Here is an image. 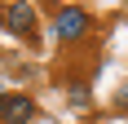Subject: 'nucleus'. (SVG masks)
<instances>
[{"mask_svg": "<svg viewBox=\"0 0 128 124\" xmlns=\"http://www.w3.org/2000/svg\"><path fill=\"white\" fill-rule=\"evenodd\" d=\"M0 31H4V18H0Z\"/></svg>", "mask_w": 128, "mask_h": 124, "instance_id": "6", "label": "nucleus"}, {"mask_svg": "<svg viewBox=\"0 0 128 124\" xmlns=\"http://www.w3.org/2000/svg\"><path fill=\"white\" fill-rule=\"evenodd\" d=\"M4 27L13 36H36V5L31 0H13L9 13H4Z\"/></svg>", "mask_w": 128, "mask_h": 124, "instance_id": "1", "label": "nucleus"}, {"mask_svg": "<svg viewBox=\"0 0 128 124\" xmlns=\"http://www.w3.org/2000/svg\"><path fill=\"white\" fill-rule=\"evenodd\" d=\"M31 115H36V102L26 93H4V106H0V120L4 124H26Z\"/></svg>", "mask_w": 128, "mask_h": 124, "instance_id": "3", "label": "nucleus"}, {"mask_svg": "<svg viewBox=\"0 0 128 124\" xmlns=\"http://www.w3.org/2000/svg\"><path fill=\"white\" fill-rule=\"evenodd\" d=\"M84 31H88V13L84 9H62L53 18V36L58 40H80Z\"/></svg>", "mask_w": 128, "mask_h": 124, "instance_id": "2", "label": "nucleus"}, {"mask_svg": "<svg viewBox=\"0 0 128 124\" xmlns=\"http://www.w3.org/2000/svg\"><path fill=\"white\" fill-rule=\"evenodd\" d=\"M71 102H75V106H88V89L75 84V89H71Z\"/></svg>", "mask_w": 128, "mask_h": 124, "instance_id": "4", "label": "nucleus"}, {"mask_svg": "<svg viewBox=\"0 0 128 124\" xmlns=\"http://www.w3.org/2000/svg\"><path fill=\"white\" fill-rule=\"evenodd\" d=\"M0 106H4V89H0Z\"/></svg>", "mask_w": 128, "mask_h": 124, "instance_id": "5", "label": "nucleus"}]
</instances>
